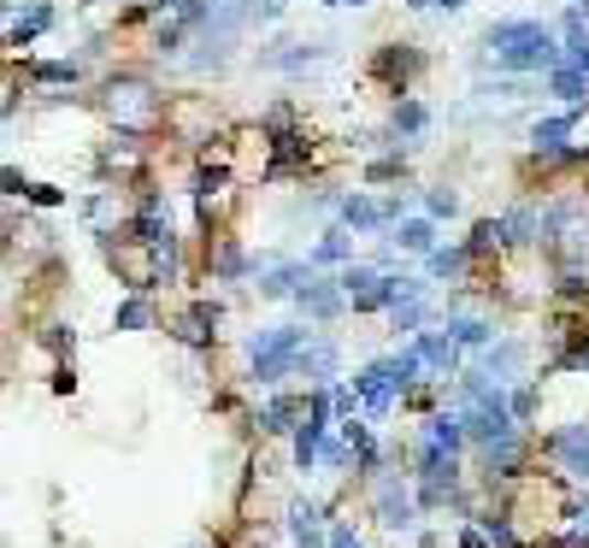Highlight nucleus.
<instances>
[{
	"instance_id": "aec40b11",
	"label": "nucleus",
	"mask_w": 589,
	"mask_h": 548,
	"mask_svg": "<svg viewBox=\"0 0 589 548\" xmlns=\"http://www.w3.org/2000/svg\"><path fill=\"white\" fill-rule=\"evenodd\" d=\"M389 130L407 136V142H419V136L430 130V107H425V100H413V95H401V100H395V112H389Z\"/></svg>"
},
{
	"instance_id": "9b49d317",
	"label": "nucleus",
	"mask_w": 589,
	"mask_h": 548,
	"mask_svg": "<svg viewBox=\"0 0 589 548\" xmlns=\"http://www.w3.org/2000/svg\"><path fill=\"white\" fill-rule=\"evenodd\" d=\"M525 359H531V348H525L518 336H507V342H490V348H483V378L507 384V378H518V372H525Z\"/></svg>"
},
{
	"instance_id": "dca6fc26",
	"label": "nucleus",
	"mask_w": 589,
	"mask_h": 548,
	"mask_svg": "<svg viewBox=\"0 0 589 548\" xmlns=\"http://www.w3.org/2000/svg\"><path fill=\"white\" fill-rule=\"evenodd\" d=\"M336 342H324V336H313L301 348V359H294V378H313V384H331L336 378Z\"/></svg>"
},
{
	"instance_id": "7ed1b4c3",
	"label": "nucleus",
	"mask_w": 589,
	"mask_h": 548,
	"mask_svg": "<svg viewBox=\"0 0 589 548\" xmlns=\"http://www.w3.org/2000/svg\"><path fill=\"white\" fill-rule=\"evenodd\" d=\"M100 112H107L125 136H148L153 125H160L165 100H160V89H153L148 77H113L107 89H100Z\"/></svg>"
},
{
	"instance_id": "a211bd4d",
	"label": "nucleus",
	"mask_w": 589,
	"mask_h": 548,
	"mask_svg": "<svg viewBox=\"0 0 589 548\" xmlns=\"http://www.w3.org/2000/svg\"><path fill=\"white\" fill-rule=\"evenodd\" d=\"M518 466H525V442L518 437H501V442H483V477H518Z\"/></svg>"
},
{
	"instance_id": "a18cd8bd",
	"label": "nucleus",
	"mask_w": 589,
	"mask_h": 548,
	"mask_svg": "<svg viewBox=\"0 0 589 548\" xmlns=\"http://www.w3.org/2000/svg\"><path fill=\"white\" fill-rule=\"evenodd\" d=\"M331 548H360V537H354L349 525H331Z\"/></svg>"
},
{
	"instance_id": "2f4dec72",
	"label": "nucleus",
	"mask_w": 589,
	"mask_h": 548,
	"mask_svg": "<svg viewBox=\"0 0 589 548\" xmlns=\"http://www.w3.org/2000/svg\"><path fill=\"white\" fill-rule=\"evenodd\" d=\"M213 271H218L224 283H236L242 271H248V254H242L236 243H218V254H213Z\"/></svg>"
},
{
	"instance_id": "bb28decb",
	"label": "nucleus",
	"mask_w": 589,
	"mask_h": 548,
	"mask_svg": "<svg viewBox=\"0 0 589 548\" xmlns=\"http://www.w3.org/2000/svg\"><path fill=\"white\" fill-rule=\"evenodd\" d=\"M430 442L454 454L460 442H465V413H430Z\"/></svg>"
},
{
	"instance_id": "c756f323",
	"label": "nucleus",
	"mask_w": 589,
	"mask_h": 548,
	"mask_svg": "<svg viewBox=\"0 0 589 548\" xmlns=\"http://www.w3.org/2000/svg\"><path fill=\"white\" fill-rule=\"evenodd\" d=\"M389 319H395V331H413V336H419L425 319H430V307H425V296H419V301H395Z\"/></svg>"
},
{
	"instance_id": "1a4fd4ad",
	"label": "nucleus",
	"mask_w": 589,
	"mask_h": 548,
	"mask_svg": "<svg viewBox=\"0 0 589 548\" xmlns=\"http://www.w3.org/2000/svg\"><path fill=\"white\" fill-rule=\"evenodd\" d=\"M354 389H360V401H366V413H389V401H395V396H407V389L395 384V372L384 366V359L360 372V378H354Z\"/></svg>"
},
{
	"instance_id": "f8f14e48",
	"label": "nucleus",
	"mask_w": 589,
	"mask_h": 548,
	"mask_svg": "<svg viewBox=\"0 0 589 548\" xmlns=\"http://www.w3.org/2000/svg\"><path fill=\"white\" fill-rule=\"evenodd\" d=\"M578 130V112H554V118H536L531 125V148L548 153V160H566V136Z\"/></svg>"
},
{
	"instance_id": "6e6552de",
	"label": "nucleus",
	"mask_w": 589,
	"mask_h": 548,
	"mask_svg": "<svg viewBox=\"0 0 589 548\" xmlns=\"http://www.w3.org/2000/svg\"><path fill=\"white\" fill-rule=\"evenodd\" d=\"M283 530H289V542H294V548H331L324 513H319L313 502H289V513H283Z\"/></svg>"
},
{
	"instance_id": "58836bf2",
	"label": "nucleus",
	"mask_w": 589,
	"mask_h": 548,
	"mask_svg": "<svg viewBox=\"0 0 589 548\" xmlns=\"http://www.w3.org/2000/svg\"><path fill=\"white\" fill-rule=\"evenodd\" d=\"M413 65H419L413 54H384V60H377V72H384V77H407Z\"/></svg>"
},
{
	"instance_id": "393cba45",
	"label": "nucleus",
	"mask_w": 589,
	"mask_h": 548,
	"mask_svg": "<svg viewBox=\"0 0 589 548\" xmlns=\"http://www.w3.org/2000/svg\"><path fill=\"white\" fill-rule=\"evenodd\" d=\"M560 42H566V60H583L589 54V12L583 7H571L566 19H560Z\"/></svg>"
},
{
	"instance_id": "f704fd0d",
	"label": "nucleus",
	"mask_w": 589,
	"mask_h": 548,
	"mask_svg": "<svg viewBox=\"0 0 589 548\" xmlns=\"http://www.w3.org/2000/svg\"><path fill=\"white\" fill-rule=\"evenodd\" d=\"M36 83H77V65L72 60H47V65H30Z\"/></svg>"
},
{
	"instance_id": "cd10ccee",
	"label": "nucleus",
	"mask_w": 589,
	"mask_h": 548,
	"mask_svg": "<svg viewBox=\"0 0 589 548\" xmlns=\"http://www.w3.org/2000/svg\"><path fill=\"white\" fill-rule=\"evenodd\" d=\"M548 89L560 95V100H583V95H589V77L578 72V65H554V72H548Z\"/></svg>"
},
{
	"instance_id": "2eb2a0df",
	"label": "nucleus",
	"mask_w": 589,
	"mask_h": 548,
	"mask_svg": "<svg viewBox=\"0 0 589 548\" xmlns=\"http://www.w3.org/2000/svg\"><path fill=\"white\" fill-rule=\"evenodd\" d=\"M213 324H218V301H195L178 324H171V336L189 342V348H206V342H213Z\"/></svg>"
},
{
	"instance_id": "4be33fe9",
	"label": "nucleus",
	"mask_w": 589,
	"mask_h": 548,
	"mask_svg": "<svg viewBox=\"0 0 589 548\" xmlns=\"http://www.w3.org/2000/svg\"><path fill=\"white\" fill-rule=\"evenodd\" d=\"M389 243L407 248V254H437V230H430V218H401Z\"/></svg>"
},
{
	"instance_id": "f03ea898",
	"label": "nucleus",
	"mask_w": 589,
	"mask_h": 548,
	"mask_svg": "<svg viewBox=\"0 0 589 548\" xmlns=\"http://www.w3.org/2000/svg\"><path fill=\"white\" fill-rule=\"evenodd\" d=\"M543 236H548V254L560 260V271H583L589 266V201L560 195L554 207H543Z\"/></svg>"
},
{
	"instance_id": "de8ad7c7",
	"label": "nucleus",
	"mask_w": 589,
	"mask_h": 548,
	"mask_svg": "<svg viewBox=\"0 0 589 548\" xmlns=\"http://www.w3.org/2000/svg\"><path fill=\"white\" fill-rule=\"evenodd\" d=\"M331 7H366V0H331Z\"/></svg>"
},
{
	"instance_id": "f3484780",
	"label": "nucleus",
	"mask_w": 589,
	"mask_h": 548,
	"mask_svg": "<svg viewBox=\"0 0 589 548\" xmlns=\"http://www.w3.org/2000/svg\"><path fill=\"white\" fill-rule=\"evenodd\" d=\"M413 342H419V354H425V372H437V378H448V372L460 366V342L448 331H419Z\"/></svg>"
},
{
	"instance_id": "ea45409f",
	"label": "nucleus",
	"mask_w": 589,
	"mask_h": 548,
	"mask_svg": "<svg viewBox=\"0 0 589 548\" xmlns=\"http://www.w3.org/2000/svg\"><path fill=\"white\" fill-rule=\"evenodd\" d=\"M277 12H283V0H248V19L254 24H271Z\"/></svg>"
},
{
	"instance_id": "b1692460",
	"label": "nucleus",
	"mask_w": 589,
	"mask_h": 548,
	"mask_svg": "<svg viewBox=\"0 0 589 548\" xmlns=\"http://www.w3.org/2000/svg\"><path fill=\"white\" fill-rule=\"evenodd\" d=\"M349 254H354V230H349V225H336V230H324V236H319L313 266H342Z\"/></svg>"
},
{
	"instance_id": "473e14b6",
	"label": "nucleus",
	"mask_w": 589,
	"mask_h": 548,
	"mask_svg": "<svg viewBox=\"0 0 589 548\" xmlns=\"http://www.w3.org/2000/svg\"><path fill=\"white\" fill-rule=\"evenodd\" d=\"M153 324V307H148V296H130L125 307H118V331H148Z\"/></svg>"
},
{
	"instance_id": "3c124183",
	"label": "nucleus",
	"mask_w": 589,
	"mask_h": 548,
	"mask_svg": "<svg viewBox=\"0 0 589 548\" xmlns=\"http://www.w3.org/2000/svg\"><path fill=\"white\" fill-rule=\"evenodd\" d=\"M571 7H583V12H589V0H571Z\"/></svg>"
},
{
	"instance_id": "6ab92c4d",
	"label": "nucleus",
	"mask_w": 589,
	"mask_h": 548,
	"mask_svg": "<svg viewBox=\"0 0 589 548\" xmlns=\"http://www.w3.org/2000/svg\"><path fill=\"white\" fill-rule=\"evenodd\" d=\"M7 19H12V47H30L47 24H54V7H47V0H30L24 12H19V7H7Z\"/></svg>"
},
{
	"instance_id": "a19ab883",
	"label": "nucleus",
	"mask_w": 589,
	"mask_h": 548,
	"mask_svg": "<svg viewBox=\"0 0 589 548\" xmlns=\"http://www.w3.org/2000/svg\"><path fill=\"white\" fill-rule=\"evenodd\" d=\"M372 183H389V178H401V160H377L372 171H366Z\"/></svg>"
},
{
	"instance_id": "09e8293b",
	"label": "nucleus",
	"mask_w": 589,
	"mask_h": 548,
	"mask_svg": "<svg viewBox=\"0 0 589 548\" xmlns=\"http://www.w3.org/2000/svg\"><path fill=\"white\" fill-rule=\"evenodd\" d=\"M206 7H236V0H206Z\"/></svg>"
},
{
	"instance_id": "4c0bfd02",
	"label": "nucleus",
	"mask_w": 589,
	"mask_h": 548,
	"mask_svg": "<svg viewBox=\"0 0 589 548\" xmlns=\"http://www.w3.org/2000/svg\"><path fill=\"white\" fill-rule=\"evenodd\" d=\"M513 419H518V425L536 419V389H513Z\"/></svg>"
},
{
	"instance_id": "9d476101",
	"label": "nucleus",
	"mask_w": 589,
	"mask_h": 548,
	"mask_svg": "<svg viewBox=\"0 0 589 548\" xmlns=\"http://www.w3.org/2000/svg\"><path fill=\"white\" fill-rule=\"evenodd\" d=\"M294 307H301V313L307 319H336L342 313V307H349V289H342V283H324V278H313V283H307L301 289V296H294Z\"/></svg>"
},
{
	"instance_id": "e433bc0d",
	"label": "nucleus",
	"mask_w": 589,
	"mask_h": 548,
	"mask_svg": "<svg viewBox=\"0 0 589 548\" xmlns=\"http://www.w3.org/2000/svg\"><path fill=\"white\" fill-rule=\"evenodd\" d=\"M354 454H360L354 442H324V454H319V460H324V466H336V472H342V466H354Z\"/></svg>"
},
{
	"instance_id": "423d86ee",
	"label": "nucleus",
	"mask_w": 589,
	"mask_h": 548,
	"mask_svg": "<svg viewBox=\"0 0 589 548\" xmlns=\"http://www.w3.org/2000/svg\"><path fill=\"white\" fill-rule=\"evenodd\" d=\"M336 213H342V225H349L354 236H360V230H389L395 218H401V201H372V195L354 190V195H342Z\"/></svg>"
},
{
	"instance_id": "20e7f679",
	"label": "nucleus",
	"mask_w": 589,
	"mask_h": 548,
	"mask_svg": "<svg viewBox=\"0 0 589 548\" xmlns=\"http://www.w3.org/2000/svg\"><path fill=\"white\" fill-rule=\"evenodd\" d=\"M307 342H313V336H307L301 324H271V331L248 336V366H254V378H259V384L294 378V359H301Z\"/></svg>"
},
{
	"instance_id": "37998d69",
	"label": "nucleus",
	"mask_w": 589,
	"mask_h": 548,
	"mask_svg": "<svg viewBox=\"0 0 589 548\" xmlns=\"http://www.w3.org/2000/svg\"><path fill=\"white\" fill-rule=\"evenodd\" d=\"M460 548H495V537H490V530H460Z\"/></svg>"
},
{
	"instance_id": "5701e85b",
	"label": "nucleus",
	"mask_w": 589,
	"mask_h": 548,
	"mask_svg": "<svg viewBox=\"0 0 589 548\" xmlns=\"http://www.w3.org/2000/svg\"><path fill=\"white\" fill-rule=\"evenodd\" d=\"M294 419H307V407L294 396H271L266 413H259V431H294Z\"/></svg>"
},
{
	"instance_id": "ddd939ff",
	"label": "nucleus",
	"mask_w": 589,
	"mask_h": 548,
	"mask_svg": "<svg viewBox=\"0 0 589 548\" xmlns=\"http://www.w3.org/2000/svg\"><path fill=\"white\" fill-rule=\"evenodd\" d=\"M313 283V260H294V266H266L259 271V296H271V301H283V296H301V289Z\"/></svg>"
},
{
	"instance_id": "72a5a7b5",
	"label": "nucleus",
	"mask_w": 589,
	"mask_h": 548,
	"mask_svg": "<svg viewBox=\"0 0 589 548\" xmlns=\"http://www.w3.org/2000/svg\"><path fill=\"white\" fill-rule=\"evenodd\" d=\"M136 165H142V153H136V142H118V148L100 153V171H107V178H113V171H125V178H130Z\"/></svg>"
},
{
	"instance_id": "7c9ffc66",
	"label": "nucleus",
	"mask_w": 589,
	"mask_h": 548,
	"mask_svg": "<svg viewBox=\"0 0 589 548\" xmlns=\"http://www.w3.org/2000/svg\"><path fill=\"white\" fill-rule=\"evenodd\" d=\"M507 243V218H478V230H472V254H490V248H501Z\"/></svg>"
},
{
	"instance_id": "8fccbe9b",
	"label": "nucleus",
	"mask_w": 589,
	"mask_h": 548,
	"mask_svg": "<svg viewBox=\"0 0 589 548\" xmlns=\"http://www.w3.org/2000/svg\"><path fill=\"white\" fill-rule=\"evenodd\" d=\"M183 548H213V542H183Z\"/></svg>"
},
{
	"instance_id": "f257e3e1",
	"label": "nucleus",
	"mask_w": 589,
	"mask_h": 548,
	"mask_svg": "<svg viewBox=\"0 0 589 548\" xmlns=\"http://www.w3.org/2000/svg\"><path fill=\"white\" fill-rule=\"evenodd\" d=\"M483 47H490V60H495V72H507V77H531V72H554V65H566V42H560V30H548V24H536V19H501L483 30Z\"/></svg>"
},
{
	"instance_id": "49530a36",
	"label": "nucleus",
	"mask_w": 589,
	"mask_h": 548,
	"mask_svg": "<svg viewBox=\"0 0 589 548\" xmlns=\"http://www.w3.org/2000/svg\"><path fill=\"white\" fill-rule=\"evenodd\" d=\"M430 7H437V12H460L465 0H430Z\"/></svg>"
},
{
	"instance_id": "39448f33",
	"label": "nucleus",
	"mask_w": 589,
	"mask_h": 548,
	"mask_svg": "<svg viewBox=\"0 0 589 548\" xmlns=\"http://www.w3.org/2000/svg\"><path fill=\"white\" fill-rule=\"evenodd\" d=\"M548 460L560 466V477L571 484H589V419L583 425H560V431H548Z\"/></svg>"
},
{
	"instance_id": "412c9836",
	"label": "nucleus",
	"mask_w": 589,
	"mask_h": 548,
	"mask_svg": "<svg viewBox=\"0 0 589 548\" xmlns=\"http://www.w3.org/2000/svg\"><path fill=\"white\" fill-rule=\"evenodd\" d=\"M448 336H454L460 348H490L495 324L490 319H472V313H448Z\"/></svg>"
},
{
	"instance_id": "79ce46f5",
	"label": "nucleus",
	"mask_w": 589,
	"mask_h": 548,
	"mask_svg": "<svg viewBox=\"0 0 589 548\" xmlns=\"http://www.w3.org/2000/svg\"><path fill=\"white\" fill-rule=\"evenodd\" d=\"M30 201H36V207H60V190H47V183H30Z\"/></svg>"
},
{
	"instance_id": "c85d7f7f",
	"label": "nucleus",
	"mask_w": 589,
	"mask_h": 548,
	"mask_svg": "<svg viewBox=\"0 0 589 548\" xmlns=\"http://www.w3.org/2000/svg\"><path fill=\"white\" fill-rule=\"evenodd\" d=\"M425 260H430V278H460L472 248H437V254H425Z\"/></svg>"
},
{
	"instance_id": "4468645a",
	"label": "nucleus",
	"mask_w": 589,
	"mask_h": 548,
	"mask_svg": "<svg viewBox=\"0 0 589 548\" xmlns=\"http://www.w3.org/2000/svg\"><path fill=\"white\" fill-rule=\"evenodd\" d=\"M324 60V47H307V42H271V47H259V65L266 72H307V65H319Z\"/></svg>"
},
{
	"instance_id": "a878e982",
	"label": "nucleus",
	"mask_w": 589,
	"mask_h": 548,
	"mask_svg": "<svg viewBox=\"0 0 589 548\" xmlns=\"http://www.w3.org/2000/svg\"><path fill=\"white\" fill-rule=\"evenodd\" d=\"M507 243H518V248L543 243V213H536V207H513L507 213Z\"/></svg>"
},
{
	"instance_id": "0eeeda50",
	"label": "nucleus",
	"mask_w": 589,
	"mask_h": 548,
	"mask_svg": "<svg viewBox=\"0 0 589 548\" xmlns=\"http://www.w3.org/2000/svg\"><path fill=\"white\" fill-rule=\"evenodd\" d=\"M377 525L384 530H413L419 525V495H413L401 477H384V484H377Z\"/></svg>"
},
{
	"instance_id": "c9c22d12",
	"label": "nucleus",
	"mask_w": 589,
	"mask_h": 548,
	"mask_svg": "<svg viewBox=\"0 0 589 548\" xmlns=\"http://www.w3.org/2000/svg\"><path fill=\"white\" fill-rule=\"evenodd\" d=\"M425 213H430V218H454V213H460V195H454V190H430V195H425Z\"/></svg>"
},
{
	"instance_id": "c03bdc74",
	"label": "nucleus",
	"mask_w": 589,
	"mask_h": 548,
	"mask_svg": "<svg viewBox=\"0 0 589 548\" xmlns=\"http://www.w3.org/2000/svg\"><path fill=\"white\" fill-rule=\"evenodd\" d=\"M566 519H571V530H578V537H589V502H578V507H566Z\"/></svg>"
}]
</instances>
